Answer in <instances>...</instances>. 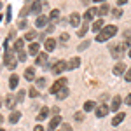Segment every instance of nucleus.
I'll use <instances>...</instances> for the list:
<instances>
[{
	"mask_svg": "<svg viewBox=\"0 0 131 131\" xmlns=\"http://www.w3.org/2000/svg\"><path fill=\"white\" fill-rule=\"evenodd\" d=\"M115 33H117V26H115V25H105L103 30L96 35V40L98 42H105V40H108V39H112Z\"/></svg>",
	"mask_w": 131,
	"mask_h": 131,
	"instance_id": "1",
	"label": "nucleus"
},
{
	"mask_svg": "<svg viewBox=\"0 0 131 131\" xmlns=\"http://www.w3.org/2000/svg\"><path fill=\"white\" fill-rule=\"evenodd\" d=\"M14 52H16L14 49H5V56H4V60H5V67L10 68V70H14L16 65H18V60H16V54H14Z\"/></svg>",
	"mask_w": 131,
	"mask_h": 131,
	"instance_id": "2",
	"label": "nucleus"
},
{
	"mask_svg": "<svg viewBox=\"0 0 131 131\" xmlns=\"http://www.w3.org/2000/svg\"><path fill=\"white\" fill-rule=\"evenodd\" d=\"M110 52L114 58L121 60V56L124 54V44H112L110 46Z\"/></svg>",
	"mask_w": 131,
	"mask_h": 131,
	"instance_id": "3",
	"label": "nucleus"
},
{
	"mask_svg": "<svg viewBox=\"0 0 131 131\" xmlns=\"http://www.w3.org/2000/svg\"><path fill=\"white\" fill-rule=\"evenodd\" d=\"M63 88H67V79H63V77H61V79H58V81H56L54 84H52V86H51L49 93L56 94V93H58V91H61Z\"/></svg>",
	"mask_w": 131,
	"mask_h": 131,
	"instance_id": "4",
	"label": "nucleus"
},
{
	"mask_svg": "<svg viewBox=\"0 0 131 131\" xmlns=\"http://www.w3.org/2000/svg\"><path fill=\"white\" fill-rule=\"evenodd\" d=\"M51 70H52L54 75H60L63 70H67V63H65V61H56V63L52 65V68H51Z\"/></svg>",
	"mask_w": 131,
	"mask_h": 131,
	"instance_id": "5",
	"label": "nucleus"
},
{
	"mask_svg": "<svg viewBox=\"0 0 131 131\" xmlns=\"http://www.w3.org/2000/svg\"><path fill=\"white\" fill-rule=\"evenodd\" d=\"M42 7H44V2L42 0H37V2H33L30 5V12H33V14H40Z\"/></svg>",
	"mask_w": 131,
	"mask_h": 131,
	"instance_id": "6",
	"label": "nucleus"
},
{
	"mask_svg": "<svg viewBox=\"0 0 131 131\" xmlns=\"http://www.w3.org/2000/svg\"><path fill=\"white\" fill-rule=\"evenodd\" d=\"M44 49H46V52L54 51L56 49V40H54V39H46V40H44Z\"/></svg>",
	"mask_w": 131,
	"mask_h": 131,
	"instance_id": "7",
	"label": "nucleus"
},
{
	"mask_svg": "<svg viewBox=\"0 0 131 131\" xmlns=\"http://www.w3.org/2000/svg\"><path fill=\"white\" fill-rule=\"evenodd\" d=\"M94 110H96V117H105V115L108 114V110H110V107H107V105H100V107H96Z\"/></svg>",
	"mask_w": 131,
	"mask_h": 131,
	"instance_id": "8",
	"label": "nucleus"
},
{
	"mask_svg": "<svg viewBox=\"0 0 131 131\" xmlns=\"http://www.w3.org/2000/svg\"><path fill=\"white\" fill-rule=\"evenodd\" d=\"M79 65H81V58H72L67 63V70H75V68H79Z\"/></svg>",
	"mask_w": 131,
	"mask_h": 131,
	"instance_id": "9",
	"label": "nucleus"
},
{
	"mask_svg": "<svg viewBox=\"0 0 131 131\" xmlns=\"http://www.w3.org/2000/svg\"><path fill=\"white\" fill-rule=\"evenodd\" d=\"M28 52H30L31 56H37V54L40 52V46H39L37 42H31L30 46H28Z\"/></svg>",
	"mask_w": 131,
	"mask_h": 131,
	"instance_id": "10",
	"label": "nucleus"
},
{
	"mask_svg": "<svg viewBox=\"0 0 131 131\" xmlns=\"http://www.w3.org/2000/svg\"><path fill=\"white\" fill-rule=\"evenodd\" d=\"M122 105V100H121V96H115L114 100H112V105H110V110H114V112H117L119 110V107Z\"/></svg>",
	"mask_w": 131,
	"mask_h": 131,
	"instance_id": "11",
	"label": "nucleus"
},
{
	"mask_svg": "<svg viewBox=\"0 0 131 131\" xmlns=\"http://www.w3.org/2000/svg\"><path fill=\"white\" fill-rule=\"evenodd\" d=\"M46 61H47V52H39L35 63H37V65H40V67H44V65H46Z\"/></svg>",
	"mask_w": 131,
	"mask_h": 131,
	"instance_id": "12",
	"label": "nucleus"
},
{
	"mask_svg": "<svg viewBox=\"0 0 131 131\" xmlns=\"http://www.w3.org/2000/svg\"><path fill=\"white\" fill-rule=\"evenodd\" d=\"M60 124H61V117H60V115L52 117V119H51V122H49V129H51V131H54L56 128H58V126H60Z\"/></svg>",
	"mask_w": 131,
	"mask_h": 131,
	"instance_id": "13",
	"label": "nucleus"
},
{
	"mask_svg": "<svg viewBox=\"0 0 131 131\" xmlns=\"http://www.w3.org/2000/svg\"><path fill=\"white\" fill-rule=\"evenodd\" d=\"M47 114H49V108H47V107H42L35 119H37V121H44V119H47Z\"/></svg>",
	"mask_w": 131,
	"mask_h": 131,
	"instance_id": "14",
	"label": "nucleus"
},
{
	"mask_svg": "<svg viewBox=\"0 0 131 131\" xmlns=\"http://www.w3.org/2000/svg\"><path fill=\"white\" fill-rule=\"evenodd\" d=\"M25 79H26V81H33V79H35V68H33V67H28V68L25 70Z\"/></svg>",
	"mask_w": 131,
	"mask_h": 131,
	"instance_id": "15",
	"label": "nucleus"
},
{
	"mask_svg": "<svg viewBox=\"0 0 131 131\" xmlns=\"http://www.w3.org/2000/svg\"><path fill=\"white\" fill-rule=\"evenodd\" d=\"M96 12H98V9H94V7L88 9V10H86V14H84V19H86L88 23H89V21L93 19V18H94V14H96Z\"/></svg>",
	"mask_w": 131,
	"mask_h": 131,
	"instance_id": "16",
	"label": "nucleus"
},
{
	"mask_svg": "<svg viewBox=\"0 0 131 131\" xmlns=\"http://www.w3.org/2000/svg\"><path fill=\"white\" fill-rule=\"evenodd\" d=\"M70 25L72 26H79V25H81V16H79L77 12L70 14Z\"/></svg>",
	"mask_w": 131,
	"mask_h": 131,
	"instance_id": "17",
	"label": "nucleus"
},
{
	"mask_svg": "<svg viewBox=\"0 0 131 131\" xmlns=\"http://www.w3.org/2000/svg\"><path fill=\"white\" fill-rule=\"evenodd\" d=\"M124 117H126V114H122V112H119V114H115V117L112 119V124H114V126L121 124V122L124 121Z\"/></svg>",
	"mask_w": 131,
	"mask_h": 131,
	"instance_id": "18",
	"label": "nucleus"
},
{
	"mask_svg": "<svg viewBox=\"0 0 131 131\" xmlns=\"http://www.w3.org/2000/svg\"><path fill=\"white\" fill-rule=\"evenodd\" d=\"M126 72V67H124V63H117L115 67H114V73L115 75H122Z\"/></svg>",
	"mask_w": 131,
	"mask_h": 131,
	"instance_id": "19",
	"label": "nucleus"
},
{
	"mask_svg": "<svg viewBox=\"0 0 131 131\" xmlns=\"http://www.w3.org/2000/svg\"><path fill=\"white\" fill-rule=\"evenodd\" d=\"M47 21H49V18H47V16H39V18L35 19V25L42 28V26H46V25H47Z\"/></svg>",
	"mask_w": 131,
	"mask_h": 131,
	"instance_id": "20",
	"label": "nucleus"
},
{
	"mask_svg": "<svg viewBox=\"0 0 131 131\" xmlns=\"http://www.w3.org/2000/svg\"><path fill=\"white\" fill-rule=\"evenodd\" d=\"M19 119H21V114H19V112H16V110H14V112L9 115V122H10V124H16Z\"/></svg>",
	"mask_w": 131,
	"mask_h": 131,
	"instance_id": "21",
	"label": "nucleus"
},
{
	"mask_svg": "<svg viewBox=\"0 0 131 131\" xmlns=\"http://www.w3.org/2000/svg\"><path fill=\"white\" fill-rule=\"evenodd\" d=\"M18 82H19V77H18V75H10V79H9L10 89H16V88H18Z\"/></svg>",
	"mask_w": 131,
	"mask_h": 131,
	"instance_id": "22",
	"label": "nucleus"
},
{
	"mask_svg": "<svg viewBox=\"0 0 131 131\" xmlns=\"http://www.w3.org/2000/svg\"><path fill=\"white\" fill-rule=\"evenodd\" d=\"M16 98H14V96H7V98H5V107H7V108H14V105H16Z\"/></svg>",
	"mask_w": 131,
	"mask_h": 131,
	"instance_id": "23",
	"label": "nucleus"
},
{
	"mask_svg": "<svg viewBox=\"0 0 131 131\" xmlns=\"http://www.w3.org/2000/svg\"><path fill=\"white\" fill-rule=\"evenodd\" d=\"M67 96H68V89H67V88H63L61 91L56 93V98H58V100H65Z\"/></svg>",
	"mask_w": 131,
	"mask_h": 131,
	"instance_id": "24",
	"label": "nucleus"
},
{
	"mask_svg": "<svg viewBox=\"0 0 131 131\" xmlns=\"http://www.w3.org/2000/svg\"><path fill=\"white\" fill-rule=\"evenodd\" d=\"M94 108H96V103H94V101H86V103H84V110L86 112H91V110H94Z\"/></svg>",
	"mask_w": 131,
	"mask_h": 131,
	"instance_id": "25",
	"label": "nucleus"
},
{
	"mask_svg": "<svg viewBox=\"0 0 131 131\" xmlns=\"http://www.w3.org/2000/svg\"><path fill=\"white\" fill-rule=\"evenodd\" d=\"M103 26H105V25H103V19H98L94 25H93V31H96V33H98V31H100Z\"/></svg>",
	"mask_w": 131,
	"mask_h": 131,
	"instance_id": "26",
	"label": "nucleus"
},
{
	"mask_svg": "<svg viewBox=\"0 0 131 131\" xmlns=\"http://www.w3.org/2000/svg\"><path fill=\"white\" fill-rule=\"evenodd\" d=\"M108 10H110V7H108V5H105V4H103V5H101L100 9H98V14H100L101 18H103V16H105V14H108Z\"/></svg>",
	"mask_w": 131,
	"mask_h": 131,
	"instance_id": "27",
	"label": "nucleus"
},
{
	"mask_svg": "<svg viewBox=\"0 0 131 131\" xmlns=\"http://www.w3.org/2000/svg\"><path fill=\"white\" fill-rule=\"evenodd\" d=\"M58 18H60V10H58V9H52V10H51V14H49V19L54 21V19H58Z\"/></svg>",
	"mask_w": 131,
	"mask_h": 131,
	"instance_id": "28",
	"label": "nucleus"
},
{
	"mask_svg": "<svg viewBox=\"0 0 131 131\" xmlns=\"http://www.w3.org/2000/svg\"><path fill=\"white\" fill-rule=\"evenodd\" d=\"M21 49H23V40H21V39H18V40L14 42V51H16V52H19Z\"/></svg>",
	"mask_w": 131,
	"mask_h": 131,
	"instance_id": "29",
	"label": "nucleus"
},
{
	"mask_svg": "<svg viewBox=\"0 0 131 131\" xmlns=\"http://www.w3.org/2000/svg\"><path fill=\"white\" fill-rule=\"evenodd\" d=\"M88 25H89V23H88V21H86V23H84V26H82V28H81V31H79V33H77V35H79V37H84V35H86V33H88Z\"/></svg>",
	"mask_w": 131,
	"mask_h": 131,
	"instance_id": "30",
	"label": "nucleus"
},
{
	"mask_svg": "<svg viewBox=\"0 0 131 131\" xmlns=\"http://www.w3.org/2000/svg\"><path fill=\"white\" fill-rule=\"evenodd\" d=\"M37 35H39V33H37V31H28V33H26V35H25V39H26V40H33V39H35V37H37Z\"/></svg>",
	"mask_w": 131,
	"mask_h": 131,
	"instance_id": "31",
	"label": "nucleus"
},
{
	"mask_svg": "<svg viewBox=\"0 0 131 131\" xmlns=\"http://www.w3.org/2000/svg\"><path fill=\"white\" fill-rule=\"evenodd\" d=\"M112 16H114V18H121V16H122V10L115 7V9L112 10Z\"/></svg>",
	"mask_w": 131,
	"mask_h": 131,
	"instance_id": "32",
	"label": "nucleus"
},
{
	"mask_svg": "<svg viewBox=\"0 0 131 131\" xmlns=\"http://www.w3.org/2000/svg\"><path fill=\"white\" fill-rule=\"evenodd\" d=\"M28 94H30L31 98H37V96H39V91H37V89H33V88H30V91H28Z\"/></svg>",
	"mask_w": 131,
	"mask_h": 131,
	"instance_id": "33",
	"label": "nucleus"
},
{
	"mask_svg": "<svg viewBox=\"0 0 131 131\" xmlns=\"http://www.w3.org/2000/svg\"><path fill=\"white\" fill-rule=\"evenodd\" d=\"M89 47V40H86V42H82L81 46H79V51H84V49H88Z\"/></svg>",
	"mask_w": 131,
	"mask_h": 131,
	"instance_id": "34",
	"label": "nucleus"
},
{
	"mask_svg": "<svg viewBox=\"0 0 131 131\" xmlns=\"http://www.w3.org/2000/svg\"><path fill=\"white\" fill-rule=\"evenodd\" d=\"M18 58H19V61H25V58H26V54H25V51L21 49L19 52H18Z\"/></svg>",
	"mask_w": 131,
	"mask_h": 131,
	"instance_id": "35",
	"label": "nucleus"
},
{
	"mask_svg": "<svg viewBox=\"0 0 131 131\" xmlns=\"http://www.w3.org/2000/svg\"><path fill=\"white\" fill-rule=\"evenodd\" d=\"M124 79H126L128 82H131V68H128V70H126V75H124Z\"/></svg>",
	"mask_w": 131,
	"mask_h": 131,
	"instance_id": "36",
	"label": "nucleus"
},
{
	"mask_svg": "<svg viewBox=\"0 0 131 131\" xmlns=\"http://www.w3.org/2000/svg\"><path fill=\"white\" fill-rule=\"evenodd\" d=\"M23 98H25V91H19V93H18V96H16V100L23 101Z\"/></svg>",
	"mask_w": 131,
	"mask_h": 131,
	"instance_id": "37",
	"label": "nucleus"
},
{
	"mask_svg": "<svg viewBox=\"0 0 131 131\" xmlns=\"http://www.w3.org/2000/svg\"><path fill=\"white\" fill-rule=\"evenodd\" d=\"M37 86H39V88L46 86V79H37Z\"/></svg>",
	"mask_w": 131,
	"mask_h": 131,
	"instance_id": "38",
	"label": "nucleus"
},
{
	"mask_svg": "<svg viewBox=\"0 0 131 131\" xmlns=\"http://www.w3.org/2000/svg\"><path fill=\"white\" fill-rule=\"evenodd\" d=\"M75 119H77V121H82V119H84V114H82V112H77V114H75Z\"/></svg>",
	"mask_w": 131,
	"mask_h": 131,
	"instance_id": "39",
	"label": "nucleus"
},
{
	"mask_svg": "<svg viewBox=\"0 0 131 131\" xmlns=\"http://www.w3.org/2000/svg\"><path fill=\"white\" fill-rule=\"evenodd\" d=\"M28 12H30V7H25V9L21 10V16H26Z\"/></svg>",
	"mask_w": 131,
	"mask_h": 131,
	"instance_id": "40",
	"label": "nucleus"
},
{
	"mask_svg": "<svg viewBox=\"0 0 131 131\" xmlns=\"http://www.w3.org/2000/svg\"><path fill=\"white\" fill-rule=\"evenodd\" d=\"M61 40L67 42V40H68V35H67V33H61Z\"/></svg>",
	"mask_w": 131,
	"mask_h": 131,
	"instance_id": "41",
	"label": "nucleus"
},
{
	"mask_svg": "<svg viewBox=\"0 0 131 131\" xmlns=\"http://www.w3.org/2000/svg\"><path fill=\"white\" fill-rule=\"evenodd\" d=\"M33 131H46V129H44L42 126H35V128H33Z\"/></svg>",
	"mask_w": 131,
	"mask_h": 131,
	"instance_id": "42",
	"label": "nucleus"
},
{
	"mask_svg": "<svg viewBox=\"0 0 131 131\" xmlns=\"http://www.w3.org/2000/svg\"><path fill=\"white\" fill-rule=\"evenodd\" d=\"M126 103H128V105H131V93L126 96Z\"/></svg>",
	"mask_w": 131,
	"mask_h": 131,
	"instance_id": "43",
	"label": "nucleus"
},
{
	"mask_svg": "<svg viewBox=\"0 0 131 131\" xmlns=\"http://www.w3.org/2000/svg\"><path fill=\"white\" fill-rule=\"evenodd\" d=\"M63 131H70V126L68 124H63Z\"/></svg>",
	"mask_w": 131,
	"mask_h": 131,
	"instance_id": "44",
	"label": "nucleus"
},
{
	"mask_svg": "<svg viewBox=\"0 0 131 131\" xmlns=\"http://www.w3.org/2000/svg\"><path fill=\"white\" fill-rule=\"evenodd\" d=\"M126 2H128V0H117V4H119V5H124Z\"/></svg>",
	"mask_w": 131,
	"mask_h": 131,
	"instance_id": "45",
	"label": "nucleus"
},
{
	"mask_svg": "<svg viewBox=\"0 0 131 131\" xmlns=\"http://www.w3.org/2000/svg\"><path fill=\"white\" fill-rule=\"evenodd\" d=\"M2 121H4V117H2V115H0V124H2Z\"/></svg>",
	"mask_w": 131,
	"mask_h": 131,
	"instance_id": "46",
	"label": "nucleus"
},
{
	"mask_svg": "<svg viewBox=\"0 0 131 131\" xmlns=\"http://www.w3.org/2000/svg\"><path fill=\"white\" fill-rule=\"evenodd\" d=\"M128 54H129V58H131V49H129V51H128Z\"/></svg>",
	"mask_w": 131,
	"mask_h": 131,
	"instance_id": "47",
	"label": "nucleus"
},
{
	"mask_svg": "<svg viewBox=\"0 0 131 131\" xmlns=\"http://www.w3.org/2000/svg\"><path fill=\"white\" fill-rule=\"evenodd\" d=\"M94 2H105V0H94Z\"/></svg>",
	"mask_w": 131,
	"mask_h": 131,
	"instance_id": "48",
	"label": "nucleus"
},
{
	"mask_svg": "<svg viewBox=\"0 0 131 131\" xmlns=\"http://www.w3.org/2000/svg\"><path fill=\"white\" fill-rule=\"evenodd\" d=\"M0 9H2V2H0Z\"/></svg>",
	"mask_w": 131,
	"mask_h": 131,
	"instance_id": "49",
	"label": "nucleus"
},
{
	"mask_svg": "<svg viewBox=\"0 0 131 131\" xmlns=\"http://www.w3.org/2000/svg\"><path fill=\"white\" fill-rule=\"evenodd\" d=\"M0 131H4V129H0Z\"/></svg>",
	"mask_w": 131,
	"mask_h": 131,
	"instance_id": "50",
	"label": "nucleus"
}]
</instances>
